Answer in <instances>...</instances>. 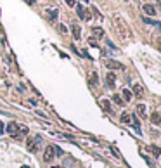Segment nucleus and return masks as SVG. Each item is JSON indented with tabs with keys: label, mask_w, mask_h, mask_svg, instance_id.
Here are the masks:
<instances>
[{
	"label": "nucleus",
	"mask_w": 161,
	"mask_h": 168,
	"mask_svg": "<svg viewBox=\"0 0 161 168\" xmlns=\"http://www.w3.org/2000/svg\"><path fill=\"white\" fill-rule=\"evenodd\" d=\"M26 146H28V149L31 151V152H36V151H40V146H42V139H40V135H35V137H28V140H26Z\"/></svg>",
	"instance_id": "nucleus-1"
},
{
	"label": "nucleus",
	"mask_w": 161,
	"mask_h": 168,
	"mask_svg": "<svg viewBox=\"0 0 161 168\" xmlns=\"http://www.w3.org/2000/svg\"><path fill=\"white\" fill-rule=\"evenodd\" d=\"M57 149H59V147H57V146H54V144L47 146L45 151H43V161H45V163H50L54 158L57 156Z\"/></svg>",
	"instance_id": "nucleus-2"
},
{
	"label": "nucleus",
	"mask_w": 161,
	"mask_h": 168,
	"mask_svg": "<svg viewBox=\"0 0 161 168\" xmlns=\"http://www.w3.org/2000/svg\"><path fill=\"white\" fill-rule=\"evenodd\" d=\"M114 23H116V24L120 26V30H118V33H120L121 37H123V38H128V37H130V31H128L130 28H128V26H126V24H125V21H123V19L116 18V21H114Z\"/></svg>",
	"instance_id": "nucleus-3"
},
{
	"label": "nucleus",
	"mask_w": 161,
	"mask_h": 168,
	"mask_svg": "<svg viewBox=\"0 0 161 168\" xmlns=\"http://www.w3.org/2000/svg\"><path fill=\"white\" fill-rule=\"evenodd\" d=\"M74 5H76V14H78V18H80V19H87V21H89L90 14L85 11V7H83L82 4H74Z\"/></svg>",
	"instance_id": "nucleus-4"
},
{
	"label": "nucleus",
	"mask_w": 161,
	"mask_h": 168,
	"mask_svg": "<svg viewBox=\"0 0 161 168\" xmlns=\"http://www.w3.org/2000/svg\"><path fill=\"white\" fill-rule=\"evenodd\" d=\"M106 68L107 69H125V66L118 61H113V59H107L106 61Z\"/></svg>",
	"instance_id": "nucleus-5"
},
{
	"label": "nucleus",
	"mask_w": 161,
	"mask_h": 168,
	"mask_svg": "<svg viewBox=\"0 0 161 168\" xmlns=\"http://www.w3.org/2000/svg\"><path fill=\"white\" fill-rule=\"evenodd\" d=\"M142 11L147 14V16H156V7H154L152 4H144Z\"/></svg>",
	"instance_id": "nucleus-6"
},
{
	"label": "nucleus",
	"mask_w": 161,
	"mask_h": 168,
	"mask_svg": "<svg viewBox=\"0 0 161 168\" xmlns=\"http://www.w3.org/2000/svg\"><path fill=\"white\" fill-rule=\"evenodd\" d=\"M7 133L11 135V137H16V133H18V123H14V121H11L9 125H7Z\"/></svg>",
	"instance_id": "nucleus-7"
},
{
	"label": "nucleus",
	"mask_w": 161,
	"mask_h": 168,
	"mask_svg": "<svg viewBox=\"0 0 161 168\" xmlns=\"http://www.w3.org/2000/svg\"><path fill=\"white\" fill-rule=\"evenodd\" d=\"M24 135H28V128L24 127V125H18V133H16V137L14 139H18V140H21Z\"/></svg>",
	"instance_id": "nucleus-8"
},
{
	"label": "nucleus",
	"mask_w": 161,
	"mask_h": 168,
	"mask_svg": "<svg viewBox=\"0 0 161 168\" xmlns=\"http://www.w3.org/2000/svg\"><path fill=\"white\" fill-rule=\"evenodd\" d=\"M43 16L49 19L50 23H52V21H55V18L59 16V11H57V9H52V11H45V14H43Z\"/></svg>",
	"instance_id": "nucleus-9"
},
{
	"label": "nucleus",
	"mask_w": 161,
	"mask_h": 168,
	"mask_svg": "<svg viewBox=\"0 0 161 168\" xmlns=\"http://www.w3.org/2000/svg\"><path fill=\"white\" fill-rule=\"evenodd\" d=\"M99 104H101V108H102L106 113H113V108H111L109 99H101V101H99Z\"/></svg>",
	"instance_id": "nucleus-10"
},
{
	"label": "nucleus",
	"mask_w": 161,
	"mask_h": 168,
	"mask_svg": "<svg viewBox=\"0 0 161 168\" xmlns=\"http://www.w3.org/2000/svg\"><path fill=\"white\" fill-rule=\"evenodd\" d=\"M151 123L152 125H160L161 123V113L160 111H152V114H151Z\"/></svg>",
	"instance_id": "nucleus-11"
},
{
	"label": "nucleus",
	"mask_w": 161,
	"mask_h": 168,
	"mask_svg": "<svg viewBox=\"0 0 161 168\" xmlns=\"http://www.w3.org/2000/svg\"><path fill=\"white\" fill-rule=\"evenodd\" d=\"M106 83H107V87H114V83H116V76H114V73H107L106 75Z\"/></svg>",
	"instance_id": "nucleus-12"
},
{
	"label": "nucleus",
	"mask_w": 161,
	"mask_h": 168,
	"mask_svg": "<svg viewBox=\"0 0 161 168\" xmlns=\"http://www.w3.org/2000/svg\"><path fill=\"white\" fill-rule=\"evenodd\" d=\"M89 83L92 85V87H95L97 83H99V76H97V73L95 71H90V76H89Z\"/></svg>",
	"instance_id": "nucleus-13"
},
{
	"label": "nucleus",
	"mask_w": 161,
	"mask_h": 168,
	"mask_svg": "<svg viewBox=\"0 0 161 168\" xmlns=\"http://www.w3.org/2000/svg\"><path fill=\"white\" fill-rule=\"evenodd\" d=\"M71 30H73V37H74V40H80V38H82V31H80V26H78V24H73Z\"/></svg>",
	"instance_id": "nucleus-14"
},
{
	"label": "nucleus",
	"mask_w": 161,
	"mask_h": 168,
	"mask_svg": "<svg viewBox=\"0 0 161 168\" xmlns=\"http://www.w3.org/2000/svg\"><path fill=\"white\" fill-rule=\"evenodd\" d=\"M120 120H121V123H125V125H128V123L132 121V114H128V113H121Z\"/></svg>",
	"instance_id": "nucleus-15"
},
{
	"label": "nucleus",
	"mask_w": 161,
	"mask_h": 168,
	"mask_svg": "<svg viewBox=\"0 0 161 168\" xmlns=\"http://www.w3.org/2000/svg\"><path fill=\"white\" fill-rule=\"evenodd\" d=\"M92 33H94V37H104V30L99 28V26H94L92 28Z\"/></svg>",
	"instance_id": "nucleus-16"
},
{
	"label": "nucleus",
	"mask_w": 161,
	"mask_h": 168,
	"mask_svg": "<svg viewBox=\"0 0 161 168\" xmlns=\"http://www.w3.org/2000/svg\"><path fill=\"white\" fill-rule=\"evenodd\" d=\"M135 111H137V116H145V106L144 104H137V108H135Z\"/></svg>",
	"instance_id": "nucleus-17"
},
{
	"label": "nucleus",
	"mask_w": 161,
	"mask_h": 168,
	"mask_svg": "<svg viewBox=\"0 0 161 168\" xmlns=\"http://www.w3.org/2000/svg\"><path fill=\"white\" fill-rule=\"evenodd\" d=\"M132 94H133V95H137V97H142V87H140V85H133Z\"/></svg>",
	"instance_id": "nucleus-18"
},
{
	"label": "nucleus",
	"mask_w": 161,
	"mask_h": 168,
	"mask_svg": "<svg viewBox=\"0 0 161 168\" xmlns=\"http://www.w3.org/2000/svg\"><path fill=\"white\" fill-rule=\"evenodd\" d=\"M149 151H151L154 156H161V147H158V146H149Z\"/></svg>",
	"instance_id": "nucleus-19"
},
{
	"label": "nucleus",
	"mask_w": 161,
	"mask_h": 168,
	"mask_svg": "<svg viewBox=\"0 0 161 168\" xmlns=\"http://www.w3.org/2000/svg\"><path fill=\"white\" fill-rule=\"evenodd\" d=\"M113 101H114V102H116L118 106H125V101L121 99V95H116V94H114V97H113Z\"/></svg>",
	"instance_id": "nucleus-20"
},
{
	"label": "nucleus",
	"mask_w": 161,
	"mask_h": 168,
	"mask_svg": "<svg viewBox=\"0 0 161 168\" xmlns=\"http://www.w3.org/2000/svg\"><path fill=\"white\" fill-rule=\"evenodd\" d=\"M123 97H125V101H132V97H133V94H132V90H128V89H125V90H123Z\"/></svg>",
	"instance_id": "nucleus-21"
},
{
	"label": "nucleus",
	"mask_w": 161,
	"mask_h": 168,
	"mask_svg": "<svg viewBox=\"0 0 161 168\" xmlns=\"http://www.w3.org/2000/svg\"><path fill=\"white\" fill-rule=\"evenodd\" d=\"M57 30H59L62 35H66V33H68V30H66V26H64V24H59V28H57Z\"/></svg>",
	"instance_id": "nucleus-22"
},
{
	"label": "nucleus",
	"mask_w": 161,
	"mask_h": 168,
	"mask_svg": "<svg viewBox=\"0 0 161 168\" xmlns=\"http://www.w3.org/2000/svg\"><path fill=\"white\" fill-rule=\"evenodd\" d=\"M89 43L92 45V47H99V43H97V40H95V38H89Z\"/></svg>",
	"instance_id": "nucleus-23"
},
{
	"label": "nucleus",
	"mask_w": 161,
	"mask_h": 168,
	"mask_svg": "<svg viewBox=\"0 0 161 168\" xmlns=\"http://www.w3.org/2000/svg\"><path fill=\"white\" fill-rule=\"evenodd\" d=\"M111 152H113V154H114L116 158H121V154L118 152V149H116V147H113V149H111Z\"/></svg>",
	"instance_id": "nucleus-24"
},
{
	"label": "nucleus",
	"mask_w": 161,
	"mask_h": 168,
	"mask_svg": "<svg viewBox=\"0 0 161 168\" xmlns=\"http://www.w3.org/2000/svg\"><path fill=\"white\" fill-rule=\"evenodd\" d=\"M66 4L68 5H74V0H66Z\"/></svg>",
	"instance_id": "nucleus-25"
},
{
	"label": "nucleus",
	"mask_w": 161,
	"mask_h": 168,
	"mask_svg": "<svg viewBox=\"0 0 161 168\" xmlns=\"http://www.w3.org/2000/svg\"><path fill=\"white\" fill-rule=\"evenodd\" d=\"M36 0H26V4H35Z\"/></svg>",
	"instance_id": "nucleus-26"
},
{
	"label": "nucleus",
	"mask_w": 161,
	"mask_h": 168,
	"mask_svg": "<svg viewBox=\"0 0 161 168\" xmlns=\"http://www.w3.org/2000/svg\"><path fill=\"white\" fill-rule=\"evenodd\" d=\"M0 133H4V125L0 123Z\"/></svg>",
	"instance_id": "nucleus-27"
},
{
	"label": "nucleus",
	"mask_w": 161,
	"mask_h": 168,
	"mask_svg": "<svg viewBox=\"0 0 161 168\" xmlns=\"http://www.w3.org/2000/svg\"><path fill=\"white\" fill-rule=\"evenodd\" d=\"M52 168H64V167H52Z\"/></svg>",
	"instance_id": "nucleus-28"
},
{
	"label": "nucleus",
	"mask_w": 161,
	"mask_h": 168,
	"mask_svg": "<svg viewBox=\"0 0 161 168\" xmlns=\"http://www.w3.org/2000/svg\"><path fill=\"white\" fill-rule=\"evenodd\" d=\"M160 9H161V5H160Z\"/></svg>",
	"instance_id": "nucleus-29"
}]
</instances>
